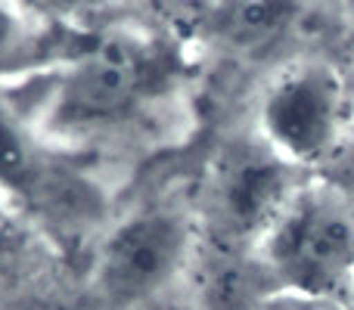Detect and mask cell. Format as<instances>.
<instances>
[{
	"label": "cell",
	"instance_id": "6da1fadb",
	"mask_svg": "<svg viewBox=\"0 0 354 310\" xmlns=\"http://www.w3.org/2000/svg\"><path fill=\"white\" fill-rule=\"evenodd\" d=\"M159 75V53L147 37L124 28L100 31L68 59L56 87L53 122L66 128L115 122L147 99Z\"/></svg>",
	"mask_w": 354,
	"mask_h": 310
},
{
	"label": "cell",
	"instance_id": "8992f818",
	"mask_svg": "<svg viewBox=\"0 0 354 310\" xmlns=\"http://www.w3.org/2000/svg\"><path fill=\"white\" fill-rule=\"evenodd\" d=\"M37 177H41V164L31 143L10 118L0 115V186L19 195H31Z\"/></svg>",
	"mask_w": 354,
	"mask_h": 310
},
{
	"label": "cell",
	"instance_id": "ba28073f",
	"mask_svg": "<svg viewBox=\"0 0 354 310\" xmlns=\"http://www.w3.org/2000/svg\"><path fill=\"white\" fill-rule=\"evenodd\" d=\"M19 3L31 6V10L50 12V16H59V19H81L87 12L100 10V6H106L109 0H19Z\"/></svg>",
	"mask_w": 354,
	"mask_h": 310
},
{
	"label": "cell",
	"instance_id": "7a4b0ae2",
	"mask_svg": "<svg viewBox=\"0 0 354 310\" xmlns=\"http://www.w3.org/2000/svg\"><path fill=\"white\" fill-rule=\"evenodd\" d=\"M270 261L301 295H339L354 282V208L336 193H305L277 214Z\"/></svg>",
	"mask_w": 354,
	"mask_h": 310
},
{
	"label": "cell",
	"instance_id": "277c9868",
	"mask_svg": "<svg viewBox=\"0 0 354 310\" xmlns=\"http://www.w3.org/2000/svg\"><path fill=\"white\" fill-rule=\"evenodd\" d=\"M189 251V226L177 211L149 208L122 220L100 251V286L115 304H137L177 276Z\"/></svg>",
	"mask_w": 354,
	"mask_h": 310
},
{
	"label": "cell",
	"instance_id": "9c48e42d",
	"mask_svg": "<svg viewBox=\"0 0 354 310\" xmlns=\"http://www.w3.org/2000/svg\"><path fill=\"white\" fill-rule=\"evenodd\" d=\"M22 37V19L10 0H0V56H6Z\"/></svg>",
	"mask_w": 354,
	"mask_h": 310
},
{
	"label": "cell",
	"instance_id": "30bf717a",
	"mask_svg": "<svg viewBox=\"0 0 354 310\" xmlns=\"http://www.w3.org/2000/svg\"><path fill=\"white\" fill-rule=\"evenodd\" d=\"M295 310H351V307L339 295H320V298H301Z\"/></svg>",
	"mask_w": 354,
	"mask_h": 310
},
{
	"label": "cell",
	"instance_id": "5b68a950",
	"mask_svg": "<svg viewBox=\"0 0 354 310\" xmlns=\"http://www.w3.org/2000/svg\"><path fill=\"white\" fill-rule=\"evenodd\" d=\"M295 12V0H227L221 6L218 31L233 47H261L292 22Z\"/></svg>",
	"mask_w": 354,
	"mask_h": 310
},
{
	"label": "cell",
	"instance_id": "3957f363",
	"mask_svg": "<svg viewBox=\"0 0 354 310\" xmlns=\"http://www.w3.org/2000/svg\"><path fill=\"white\" fill-rule=\"evenodd\" d=\"M345 124V87L326 66H299L268 87L261 130L283 162H314L336 146Z\"/></svg>",
	"mask_w": 354,
	"mask_h": 310
},
{
	"label": "cell",
	"instance_id": "52a82bcc",
	"mask_svg": "<svg viewBox=\"0 0 354 310\" xmlns=\"http://www.w3.org/2000/svg\"><path fill=\"white\" fill-rule=\"evenodd\" d=\"M277 168L270 164H245L227 180V195H230V208L243 217H255L258 211H268L277 202Z\"/></svg>",
	"mask_w": 354,
	"mask_h": 310
},
{
	"label": "cell",
	"instance_id": "8fae6325",
	"mask_svg": "<svg viewBox=\"0 0 354 310\" xmlns=\"http://www.w3.org/2000/svg\"><path fill=\"white\" fill-rule=\"evenodd\" d=\"M342 298H345V304H348V307L354 310V282H351V286H348V292H345V295H342Z\"/></svg>",
	"mask_w": 354,
	"mask_h": 310
}]
</instances>
